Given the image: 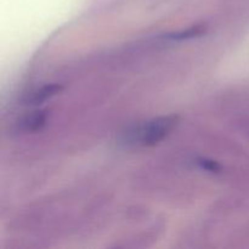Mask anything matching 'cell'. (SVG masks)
Instances as JSON below:
<instances>
[{
	"label": "cell",
	"mask_w": 249,
	"mask_h": 249,
	"mask_svg": "<svg viewBox=\"0 0 249 249\" xmlns=\"http://www.w3.org/2000/svg\"><path fill=\"white\" fill-rule=\"evenodd\" d=\"M179 123V117L175 114L158 117L150 122L136 126L128 133V140L142 146H153L167 138Z\"/></svg>",
	"instance_id": "1"
},
{
	"label": "cell",
	"mask_w": 249,
	"mask_h": 249,
	"mask_svg": "<svg viewBox=\"0 0 249 249\" xmlns=\"http://www.w3.org/2000/svg\"><path fill=\"white\" fill-rule=\"evenodd\" d=\"M63 89V87L61 84H49L45 87L40 88V89H36L34 91L29 92L28 95H26L22 101L24 105H39L45 102L46 100L51 99L55 95H57L61 90Z\"/></svg>",
	"instance_id": "2"
},
{
	"label": "cell",
	"mask_w": 249,
	"mask_h": 249,
	"mask_svg": "<svg viewBox=\"0 0 249 249\" xmlns=\"http://www.w3.org/2000/svg\"><path fill=\"white\" fill-rule=\"evenodd\" d=\"M46 118H48V113L45 111H36L22 118L17 126H18V130L23 131V133L40 130L45 125Z\"/></svg>",
	"instance_id": "3"
},
{
	"label": "cell",
	"mask_w": 249,
	"mask_h": 249,
	"mask_svg": "<svg viewBox=\"0 0 249 249\" xmlns=\"http://www.w3.org/2000/svg\"><path fill=\"white\" fill-rule=\"evenodd\" d=\"M207 32L206 24H197V26H192L191 28L186 29V31L177 32V33H170L165 36V38L172 39V40H186V39L197 38V36H202Z\"/></svg>",
	"instance_id": "4"
},
{
	"label": "cell",
	"mask_w": 249,
	"mask_h": 249,
	"mask_svg": "<svg viewBox=\"0 0 249 249\" xmlns=\"http://www.w3.org/2000/svg\"><path fill=\"white\" fill-rule=\"evenodd\" d=\"M197 164H198L202 169L211 173H219L221 170L220 164H219L218 162L208 160V158H198V160H197Z\"/></svg>",
	"instance_id": "5"
}]
</instances>
